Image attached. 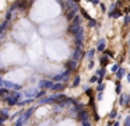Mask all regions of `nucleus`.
I'll use <instances>...</instances> for the list:
<instances>
[{
	"label": "nucleus",
	"mask_w": 130,
	"mask_h": 126,
	"mask_svg": "<svg viewBox=\"0 0 130 126\" xmlns=\"http://www.w3.org/2000/svg\"><path fill=\"white\" fill-rule=\"evenodd\" d=\"M92 2H94V3H98V0H92Z\"/></svg>",
	"instance_id": "7"
},
{
	"label": "nucleus",
	"mask_w": 130,
	"mask_h": 126,
	"mask_svg": "<svg viewBox=\"0 0 130 126\" xmlns=\"http://www.w3.org/2000/svg\"><path fill=\"white\" fill-rule=\"evenodd\" d=\"M118 10L120 11L122 14H127L130 13V0H120L118 3Z\"/></svg>",
	"instance_id": "1"
},
{
	"label": "nucleus",
	"mask_w": 130,
	"mask_h": 126,
	"mask_svg": "<svg viewBox=\"0 0 130 126\" xmlns=\"http://www.w3.org/2000/svg\"><path fill=\"white\" fill-rule=\"evenodd\" d=\"M24 123H25V122H24L23 116H21V118H18V119L15 120V125L14 126H24Z\"/></svg>",
	"instance_id": "3"
},
{
	"label": "nucleus",
	"mask_w": 130,
	"mask_h": 126,
	"mask_svg": "<svg viewBox=\"0 0 130 126\" xmlns=\"http://www.w3.org/2000/svg\"><path fill=\"white\" fill-rule=\"evenodd\" d=\"M43 95H45V91L42 90V91H39L37 95H35V98H41V97H43Z\"/></svg>",
	"instance_id": "4"
},
{
	"label": "nucleus",
	"mask_w": 130,
	"mask_h": 126,
	"mask_svg": "<svg viewBox=\"0 0 130 126\" xmlns=\"http://www.w3.org/2000/svg\"><path fill=\"white\" fill-rule=\"evenodd\" d=\"M98 49H99V50L104 49V42H101V44H99V48H98Z\"/></svg>",
	"instance_id": "6"
},
{
	"label": "nucleus",
	"mask_w": 130,
	"mask_h": 126,
	"mask_svg": "<svg viewBox=\"0 0 130 126\" xmlns=\"http://www.w3.org/2000/svg\"><path fill=\"white\" fill-rule=\"evenodd\" d=\"M35 111V108H29V109H27L25 111V114L23 115V119H24V122H27V120L31 118V115H32V112Z\"/></svg>",
	"instance_id": "2"
},
{
	"label": "nucleus",
	"mask_w": 130,
	"mask_h": 126,
	"mask_svg": "<svg viewBox=\"0 0 130 126\" xmlns=\"http://www.w3.org/2000/svg\"><path fill=\"white\" fill-rule=\"evenodd\" d=\"M74 2H78V0H74Z\"/></svg>",
	"instance_id": "8"
},
{
	"label": "nucleus",
	"mask_w": 130,
	"mask_h": 126,
	"mask_svg": "<svg viewBox=\"0 0 130 126\" xmlns=\"http://www.w3.org/2000/svg\"><path fill=\"white\" fill-rule=\"evenodd\" d=\"M101 63L105 66V64H106V58H102V59H101Z\"/></svg>",
	"instance_id": "5"
}]
</instances>
